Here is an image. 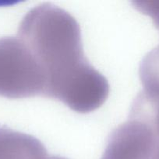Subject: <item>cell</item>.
Wrapping results in <instances>:
<instances>
[{"label":"cell","instance_id":"6da1fadb","mask_svg":"<svg viewBox=\"0 0 159 159\" xmlns=\"http://www.w3.org/2000/svg\"><path fill=\"white\" fill-rule=\"evenodd\" d=\"M45 78L44 96L59 99L77 113L94 110L107 96L109 84L86 59L76 19L44 3L25 15L18 30Z\"/></svg>","mask_w":159,"mask_h":159},{"label":"cell","instance_id":"7a4b0ae2","mask_svg":"<svg viewBox=\"0 0 159 159\" xmlns=\"http://www.w3.org/2000/svg\"><path fill=\"white\" fill-rule=\"evenodd\" d=\"M45 78L33 53L19 37L0 38V96H44Z\"/></svg>","mask_w":159,"mask_h":159},{"label":"cell","instance_id":"3957f363","mask_svg":"<svg viewBox=\"0 0 159 159\" xmlns=\"http://www.w3.org/2000/svg\"><path fill=\"white\" fill-rule=\"evenodd\" d=\"M154 144L151 124L143 118L130 115L109 137L101 159H150Z\"/></svg>","mask_w":159,"mask_h":159},{"label":"cell","instance_id":"277c9868","mask_svg":"<svg viewBox=\"0 0 159 159\" xmlns=\"http://www.w3.org/2000/svg\"><path fill=\"white\" fill-rule=\"evenodd\" d=\"M148 16L159 30V0L150 6ZM142 93L151 97L159 98V45L143 57L140 67Z\"/></svg>","mask_w":159,"mask_h":159},{"label":"cell","instance_id":"5b68a950","mask_svg":"<svg viewBox=\"0 0 159 159\" xmlns=\"http://www.w3.org/2000/svg\"><path fill=\"white\" fill-rule=\"evenodd\" d=\"M150 159H159V147L154 148Z\"/></svg>","mask_w":159,"mask_h":159},{"label":"cell","instance_id":"8992f818","mask_svg":"<svg viewBox=\"0 0 159 159\" xmlns=\"http://www.w3.org/2000/svg\"><path fill=\"white\" fill-rule=\"evenodd\" d=\"M45 159H67V158H63V157H60V156H47Z\"/></svg>","mask_w":159,"mask_h":159}]
</instances>
